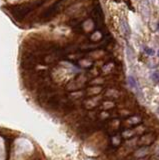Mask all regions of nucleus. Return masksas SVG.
Listing matches in <instances>:
<instances>
[{
    "label": "nucleus",
    "instance_id": "obj_1",
    "mask_svg": "<svg viewBox=\"0 0 159 160\" xmlns=\"http://www.w3.org/2000/svg\"><path fill=\"white\" fill-rule=\"evenodd\" d=\"M156 134L153 132H147L144 133L139 137V139L137 141V145L139 146H147L149 147L150 145H152L156 140Z\"/></svg>",
    "mask_w": 159,
    "mask_h": 160
},
{
    "label": "nucleus",
    "instance_id": "obj_2",
    "mask_svg": "<svg viewBox=\"0 0 159 160\" xmlns=\"http://www.w3.org/2000/svg\"><path fill=\"white\" fill-rule=\"evenodd\" d=\"M121 127V123H120V121L118 119H112L110 121H108L106 125H105V128L108 132H109L110 134H116L117 131H118V129Z\"/></svg>",
    "mask_w": 159,
    "mask_h": 160
},
{
    "label": "nucleus",
    "instance_id": "obj_3",
    "mask_svg": "<svg viewBox=\"0 0 159 160\" xmlns=\"http://www.w3.org/2000/svg\"><path fill=\"white\" fill-rule=\"evenodd\" d=\"M142 122V118L138 115H132L127 117L126 119L124 120V125L126 126L127 128L130 127H136Z\"/></svg>",
    "mask_w": 159,
    "mask_h": 160
},
{
    "label": "nucleus",
    "instance_id": "obj_4",
    "mask_svg": "<svg viewBox=\"0 0 159 160\" xmlns=\"http://www.w3.org/2000/svg\"><path fill=\"white\" fill-rule=\"evenodd\" d=\"M101 104V101H100L99 98H90L88 100L84 101V106L87 108V109H93L95 108L96 106H98V105Z\"/></svg>",
    "mask_w": 159,
    "mask_h": 160
},
{
    "label": "nucleus",
    "instance_id": "obj_5",
    "mask_svg": "<svg viewBox=\"0 0 159 160\" xmlns=\"http://www.w3.org/2000/svg\"><path fill=\"white\" fill-rule=\"evenodd\" d=\"M149 155V149L147 146H141V148L137 149L134 153L135 158H143Z\"/></svg>",
    "mask_w": 159,
    "mask_h": 160
},
{
    "label": "nucleus",
    "instance_id": "obj_6",
    "mask_svg": "<svg viewBox=\"0 0 159 160\" xmlns=\"http://www.w3.org/2000/svg\"><path fill=\"white\" fill-rule=\"evenodd\" d=\"M121 143H122V136L119 135V134H113V135L111 136V141H110V144L111 146L113 147L114 149H116L117 147H118Z\"/></svg>",
    "mask_w": 159,
    "mask_h": 160
},
{
    "label": "nucleus",
    "instance_id": "obj_7",
    "mask_svg": "<svg viewBox=\"0 0 159 160\" xmlns=\"http://www.w3.org/2000/svg\"><path fill=\"white\" fill-rule=\"evenodd\" d=\"M102 91V87L100 86H93V87H90L87 89V94L88 95H97L99 94L100 92Z\"/></svg>",
    "mask_w": 159,
    "mask_h": 160
},
{
    "label": "nucleus",
    "instance_id": "obj_8",
    "mask_svg": "<svg viewBox=\"0 0 159 160\" xmlns=\"http://www.w3.org/2000/svg\"><path fill=\"white\" fill-rule=\"evenodd\" d=\"M120 24H121V28H122V31H123L124 34L126 35V36L129 35V33H130V30H129V26H128L127 21L125 20L124 18H122V19H121Z\"/></svg>",
    "mask_w": 159,
    "mask_h": 160
},
{
    "label": "nucleus",
    "instance_id": "obj_9",
    "mask_svg": "<svg viewBox=\"0 0 159 160\" xmlns=\"http://www.w3.org/2000/svg\"><path fill=\"white\" fill-rule=\"evenodd\" d=\"M102 110H109V109H112V107H114V103L112 101H104L102 104H100Z\"/></svg>",
    "mask_w": 159,
    "mask_h": 160
},
{
    "label": "nucleus",
    "instance_id": "obj_10",
    "mask_svg": "<svg viewBox=\"0 0 159 160\" xmlns=\"http://www.w3.org/2000/svg\"><path fill=\"white\" fill-rule=\"evenodd\" d=\"M147 160H159V149H157L155 152L148 155Z\"/></svg>",
    "mask_w": 159,
    "mask_h": 160
},
{
    "label": "nucleus",
    "instance_id": "obj_11",
    "mask_svg": "<svg viewBox=\"0 0 159 160\" xmlns=\"http://www.w3.org/2000/svg\"><path fill=\"white\" fill-rule=\"evenodd\" d=\"M128 83H129V85H130L131 87L133 88H137V81L134 79V77H132V76H129L128 77Z\"/></svg>",
    "mask_w": 159,
    "mask_h": 160
},
{
    "label": "nucleus",
    "instance_id": "obj_12",
    "mask_svg": "<svg viewBox=\"0 0 159 160\" xmlns=\"http://www.w3.org/2000/svg\"><path fill=\"white\" fill-rule=\"evenodd\" d=\"M144 51H145V53H147L149 56H153L154 54H155V51L153 50V48L148 47V46H145V47H144Z\"/></svg>",
    "mask_w": 159,
    "mask_h": 160
},
{
    "label": "nucleus",
    "instance_id": "obj_13",
    "mask_svg": "<svg viewBox=\"0 0 159 160\" xmlns=\"http://www.w3.org/2000/svg\"><path fill=\"white\" fill-rule=\"evenodd\" d=\"M151 78L154 82L156 83H159V71H155V72H153L152 75H151Z\"/></svg>",
    "mask_w": 159,
    "mask_h": 160
},
{
    "label": "nucleus",
    "instance_id": "obj_14",
    "mask_svg": "<svg viewBox=\"0 0 159 160\" xmlns=\"http://www.w3.org/2000/svg\"><path fill=\"white\" fill-rule=\"evenodd\" d=\"M157 55H158V57H159V49H158V52H157Z\"/></svg>",
    "mask_w": 159,
    "mask_h": 160
}]
</instances>
